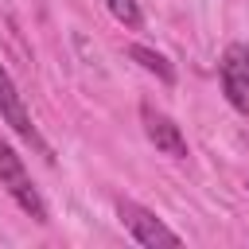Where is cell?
<instances>
[{
    "instance_id": "277c9868",
    "label": "cell",
    "mask_w": 249,
    "mask_h": 249,
    "mask_svg": "<svg viewBox=\"0 0 249 249\" xmlns=\"http://www.w3.org/2000/svg\"><path fill=\"white\" fill-rule=\"evenodd\" d=\"M140 121H144V132H148V140L156 144V152H163V156H171V160H183V156H187V136L179 132V124H175L167 113H160V109H152V105H140Z\"/></svg>"
},
{
    "instance_id": "ba28073f",
    "label": "cell",
    "mask_w": 249,
    "mask_h": 249,
    "mask_svg": "<svg viewBox=\"0 0 249 249\" xmlns=\"http://www.w3.org/2000/svg\"><path fill=\"white\" fill-rule=\"evenodd\" d=\"M245 66H249V47H245Z\"/></svg>"
},
{
    "instance_id": "5b68a950",
    "label": "cell",
    "mask_w": 249,
    "mask_h": 249,
    "mask_svg": "<svg viewBox=\"0 0 249 249\" xmlns=\"http://www.w3.org/2000/svg\"><path fill=\"white\" fill-rule=\"evenodd\" d=\"M218 74H222V89H226L230 105L245 113V109H249V66H245V47H230L226 58H222V66H218Z\"/></svg>"
},
{
    "instance_id": "6da1fadb",
    "label": "cell",
    "mask_w": 249,
    "mask_h": 249,
    "mask_svg": "<svg viewBox=\"0 0 249 249\" xmlns=\"http://www.w3.org/2000/svg\"><path fill=\"white\" fill-rule=\"evenodd\" d=\"M0 183H4L8 195L19 202L23 214H31L39 226L51 222V218H47V202H43V195L31 187V175H27V167H23V160L16 156L12 144H0Z\"/></svg>"
},
{
    "instance_id": "3957f363",
    "label": "cell",
    "mask_w": 249,
    "mask_h": 249,
    "mask_svg": "<svg viewBox=\"0 0 249 249\" xmlns=\"http://www.w3.org/2000/svg\"><path fill=\"white\" fill-rule=\"evenodd\" d=\"M0 117L27 140V144H35L47 160H54L51 156V148L43 144V136H39V128L31 124V113H27V105H23V97H19V89H16V82H12V74L4 70V62H0Z\"/></svg>"
},
{
    "instance_id": "7a4b0ae2",
    "label": "cell",
    "mask_w": 249,
    "mask_h": 249,
    "mask_svg": "<svg viewBox=\"0 0 249 249\" xmlns=\"http://www.w3.org/2000/svg\"><path fill=\"white\" fill-rule=\"evenodd\" d=\"M117 214H121V222H124V230L132 233V241L136 245H148V249H156V245H179V233L175 230H167L152 210H144V206H136L132 198H117Z\"/></svg>"
},
{
    "instance_id": "52a82bcc",
    "label": "cell",
    "mask_w": 249,
    "mask_h": 249,
    "mask_svg": "<svg viewBox=\"0 0 249 249\" xmlns=\"http://www.w3.org/2000/svg\"><path fill=\"white\" fill-rule=\"evenodd\" d=\"M105 8H109L124 27H140V23H144V16H140V4H136V0H105Z\"/></svg>"
},
{
    "instance_id": "8992f818",
    "label": "cell",
    "mask_w": 249,
    "mask_h": 249,
    "mask_svg": "<svg viewBox=\"0 0 249 249\" xmlns=\"http://www.w3.org/2000/svg\"><path fill=\"white\" fill-rule=\"evenodd\" d=\"M128 58H132V62H140L148 74H156L163 86H171V82H175V66H171L160 51H152V47H144V43H132V47H128Z\"/></svg>"
}]
</instances>
